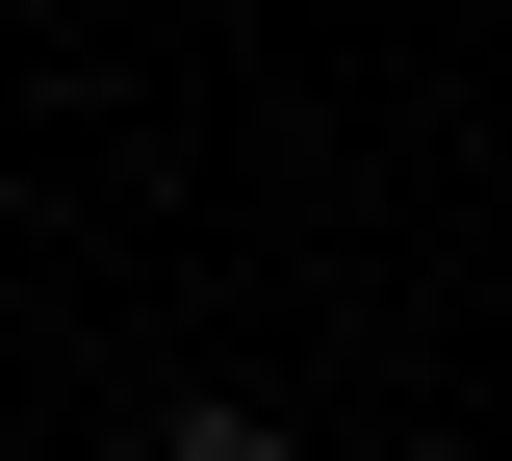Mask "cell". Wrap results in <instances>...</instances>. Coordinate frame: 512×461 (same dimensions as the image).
<instances>
[{"instance_id": "cell-1", "label": "cell", "mask_w": 512, "mask_h": 461, "mask_svg": "<svg viewBox=\"0 0 512 461\" xmlns=\"http://www.w3.org/2000/svg\"><path fill=\"white\" fill-rule=\"evenodd\" d=\"M154 461H308L282 410H154Z\"/></svg>"}]
</instances>
